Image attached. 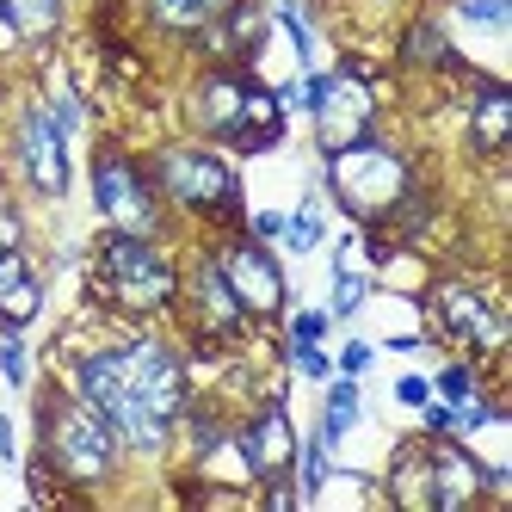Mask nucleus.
Instances as JSON below:
<instances>
[{
    "instance_id": "nucleus-17",
    "label": "nucleus",
    "mask_w": 512,
    "mask_h": 512,
    "mask_svg": "<svg viewBox=\"0 0 512 512\" xmlns=\"http://www.w3.org/2000/svg\"><path fill=\"white\" fill-rule=\"evenodd\" d=\"M401 62L408 68H457V50L445 44V31H438L432 19H414L408 31H401Z\"/></svg>"
},
{
    "instance_id": "nucleus-18",
    "label": "nucleus",
    "mask_w": 512,
    "mask_h": 512,
    "mask_svg": "<svg viewBox=\"0 0 512 512\" xmlns=\"http://www.w3.org/2000/svg\"><path fill=\"white\" fill-rule=\"evenodd\" d=\"M142 7H149V19L161 31H173V38H198L216 19V0H142Z\"/></svg>"
},
{
    "instance_id": "nucleus-1",
    "label": "nucleus",
    "mask_w": 512,
    "mask_h": 512,
    "mask_svg": "<svg viewBox=\"0 0 512 512\" xmlns=\"http://www.w3.org/2000/svg\"><path fill=\"white\" fill-rule=\"evenodd\" d=\"M75 395H87L118 432L124 451L155 457L173 426L186 420V364L155 334H136L124 346H99L75 364Z\"/></svg>"
},
{
    "instance_id": "nucleus-35",
    "label": "nucleus",
    "mask_w": 512,
    "mask_h": 512,
    "mask_svg": "<svg viewBox=\"0 0 512 512\" xmlns=\"http://www.w3.org/2000/svg\"><path fill=\"white\" fill-rule=\"evenodd\" d=\"M0 463H13V426H7V414H0Z\"/></svg>"
},
{
    "instance_id": "nucleus-25",
    "label": "nucleus",
    "mask_w": 512,
    "mask_h": 512,
    "mask_svg": "<svg viewBox=\"0 0 512 512\" xmlns=\"http://www.w3.org/2000/svg\"><path fill=\"white\" fill-rule=\"evenodd\" d=\"M438 395L451 401V408H463V401H475V364H445L438 371V383H432Z\"/></svg>"
},
{
    "instance_id": "nucleus-7",
    "label": "nucleus",
    "mask_w": 512,
    "mask_h": 512,
    "mask_svg": "<svg viewBox=\"0 0 512 512\" xmlns=\"http://www.w3.org/2000/svg\"><path fill=\"white\" fill-rule=\"evenodd\" d=\"M303 112L315 118L321 155H334V149H346V142L371 136V124H377L371 75H364L358 62H340V68H327V75L309 68V75H303Z\"/></svg>"
},
{
    "instance_id": "nucleus-21",
    "label": "nucleus",
    "mask_w": 512,
    "mask_h": 512,
    "mask_svg": "<svg viewBox=\"0 0 512 512\" xmlns=\"http://www.w3.org/2000/svg\"><path fill=\"white\" fill-rule=\"evenodd\" d=\"M327 451H334V445H327V438L315 432L309 445H297V463H290V475H297V482H303V494H309V500H315V494L327 488V475H334V463H327Z\"/></svg>"
},
{
    "instance_id": "nucleus-14",
    "label": "nucleus",
    "mask_w": 512,
    "mask_h": 512,
    "mask_svg": "<svg viewBox=\"0 0 512 512\" xmlns=\"http://www.w3.org/2000/svg\"><path fill=\"white\" fill-rule=\"evenodd\" d=\"M44 309V278L31 272L25 247L0 253V327H31Z\"/></svg>"
},
{
    "instance_id": "nucleus-32",
    "label": "nucleus",
    "mask_w": 512,
    "mask_h": 512,
    "mask_svg": "<svg viewBox=\"0 0 512 512\" xmlns=\"http://www.w3.org/2000/svg\"><path fill=\"white\" fill-rule=\"evenodd\" d=\"M241 223H247V235H253V241H278V235H284V216H278V210H260V216H241Z\"/></svg>"
},
{
    "instance_id": "nucleus-10",
    "label": "nucleus",
    "mask_w": 512,
    "mask_h": 512,
    "mask_svg": "<svg viewBox=\"0 0 512 512\" xmlns=\"http://www.w3.org/2000/svg\"><path fill=\"white\" fill-rule=\"evenodd\" d=\"M13 155L19 173L38 198H62L68 192V130L50 118V105H25L13 124Z\"/></svg>"
},
{
    "instance_id": "nucleus-34",
    "label": "nucleus",
    "mask_w": 512,
    "mask_h": 512,
    "mask_svg": "<svg viewBox=\"0 0 512 512\" xmlns=\"http://www.w3.org/2000/svg\"><path fill=\"white\" fill-rule=\"evenodd\" d=\"M7 247H25V223H19L13 204H0V253H7Z\"/></svg>"
},
{
    "instance_id": "nucleus-4",
    "label": "nucleus",
    "mask_w": 512,
    "mask_h": 512,
    "mask_svg": "<svg viewBox=\"0 0 512 512\" xmlns=\"http://www.w3.org/2000/svg\"><path fill=\"white\" fill-rule=\"evenodd\" d=\"M327 192L340 198V210L352 216L358 229H389V216L401 210V198L414 192V167L401 149H389V142L377 136H358L346 142V149L327 155Z\"/></svg>"
},
{
    "instance_id": "nucleus-16",
    "label": "nucleus",
    "mask_w": 512,
    "mask_h": 512,
    "mask_svg": "<svg viewBox=\"0 0 512 512\" xmlns=\"http://www.w3.org/2000/svg\"><path fill=\"white\" fill-rule=\"evenodd\" d=\"M389 500H401V506H432L426 445H401V451H395V469H389Z\"/></svg>"
},
{
    "instance_id": "nucleus-22",
    "label": "nucleus",
    "mask_w": 512,
    "mask_h": 512,
    "mask_svg": "<svg viewBox=\"0 0 512 512\" xmlns=\"http://www.w3.org/2000/svg\"><path fill=\"white\" fill-rule=\"evenodd\" d=\"M321 235H327V223H321V210H315V198H309L303 210L284 216V235H278V241H284L290 253H309V247H321Z\"/></svg>"
},
{
    "instance_id": "nucleus-11",
    "label": "nucleus",
    "mask_w": 512,
    "mask_h": 512,
    "mask_svg": "<svg viewBox=\"0 0 512 512\" xmlns=\"http://www.w3.org/2000/svg\"><path fill=\"white\" fill-rule=\"evenodd\" d=\"M173 303H186L198 340H235L247 327V309L235 303V290H229L223 266H216V253H198V260L179 272V297Z\"/></svg>"
},
{
    "instance_id": "nucleus-5",
    "label": "nucleus",
    "mask_w": 512,
    "mask_h": 512,
    "mask_svg": "<svg viewBox=\"0 0 512 512\" xmlns=\"http://www.w3.org/2000/svg\"><path fill=\"white\" fill-rule=\"evenodd\" d=\"M44 469H56L68 488H99L118 469V432L87 395H44Z\"/></svg>"
},
{
    "instance_id": "nucleus-20",
    "label": "nucleus",
    "mask_w": 512,
    "mask_h": 512,
    "mask_svg": "<svg viewBox=\"0 0 512 512\" xmlns=\"http://www.w3.org/2000/svg\"><path fill=\"white\" fill-rule=\"evenodd\" d=\"M358 426V377H340L327 389V414H321V438L327 445H340V438Z\"/></svg>"
},
{
    "instance_id": "nucleus-30",
    "label": "nucleus",
    "mask_w": 512,
    "mask_h": 512,
    "mask_svg": "<svg viewBox=\"0 0 512 512\" xmlns=\"http://www.w3.org/2000/svg\"><path fill=\"white\" fill-rule=\"evenodd\" d=\"M371 358H377V346H364V340H352L334 364H340V377H364V371H371Z\"/></svg>"
},
{
    "instance_id": "nucleus-8",
    "label": "nucleus",
    "mask_w": 512,
    "mask_h": 512,
    "mask_svg": "<svg viewBox=\"0 0 512 512\" xmlns=\"http://www.w3.org/2000/svg\"><path fill=\"white\" fill-rule=\"evenodd\" d=\"M93 204L105 216V229L112 235H155L161 241V192L149 167H136L124 149H99L93 155Z\"/></svg>"
},
{
    "instance_id": "nucleus-33",
    "label": "nucleus",
    "mask_w": 512,
    "mask_h": 512,
    "mask_svg": "<svg viewBox=\"0 0 512 512\" xmlns=\"http://www.w3.org/2000/svg\"><path fill=\"white\" fill-rule=\"evenodd\" d=\"M395 401H401V408H426V401H432V383H426V377H401V383H395Z\"/></svg>"
},
{
    "instance_id": "nucleus-29",
    "label": "nucleus",
    "mask_w": 512,
    "mask_h": 512,
    "mask_svg": "<svg viewBox=\"0 0 512 512\" xmlns=\"http://www.w3.org/2000/svg\"><path fill=\"white\" fill-rule=\"evenodd\" d=\"M327 321H334V315H321V309L290 315V346H309V340H321V334H327Z\"/></svg>"
},
{
    "instance_id": "nucleus-12",
    "label": "nucleus",
    "mask_w": 512,
    "mask_h": 512,
    "mask_svg": "<svg viewBox=\"0 0 512 512\" xmlns=\"http://www.w3.org/2000/svg\"><path fill=\"white\" fill-rule=\"evenodd\" d=\"M432 321H438V334L463 352H500V340H506V315L463 278L432 290Z\"/></svg>"
},
{
    "instance_id": "nucleus-19",
    "label": "nucleus",
    "mask_w": 512,
    "mask_h": 512,
    "mask_svg": "<svg viewBox=\"0 0 512 512\" xmlns=\"http://www.w3.org/2000/svg\"><path fill=\"white\" fill-rule=\"evenodd\" d=\"M7 19L19 31V44H50L62 25V0H7Z\"/></svg>"
},
{
    "instance_id": "nucleus-2",
    "label": "nucleus",
    "mask_w": 512,
    "mask_h": 512,
    "mask_svg": "<svg viewBox=\"0 0 512 512\" xmlns=\"http://www.w3.org/2000/svg\"><path fill=\"white\" fill-rule=\"evenodd\" d=\"M192 124H198L204 142H216V149L260 155V149H278L284 105H278V93H266L253 81L241 62H216L192 93Z\"/></svg>"
},
{
    "instance_id": "nucleus-13",
    "label": "nucleus",
    "mask_w": 512,
    "mask_h": 512,
    "mask_svg": "<svg viewBox=\"0 0 512 512\" xmlns=\"http://www.w3.org/2000/svg\"><path fill=\"white\" fill-rule=\"evenodd\" d=\"M235 445H241V469H247V482H284L290 463H297V432H290L284 401H266V408L235 432Z\"/></svg>"
},
{
    "instance_id": "nucleus-31",
    "label": "nucleus",
    "mask_w": 512,
    "mask_h": 512,
    "mask_svg": "<svg viewBox=\"0 0 512 512\" xmlns=\"http://www.w3.org/2000/svg\"><path fill=\"white\" fill-rule=\"evenodd\" d=\"M420 414H426V432H432V438H445V432H457V408H451V401H426Z\"/></svg>"
},
{
    "instance_id": "nucleus-27",
    "label": "nucleus",
    "mask_w": 512,
    "mask_h": 512,
    "mask_svg": "<svg viewBox=\"0 0 512 512\" xmlns=\"http://www.w3.org/2000/svg\"><path fill=\"white\" fill-rule=\"evenodd\" d=\"M25 340H19V327H7V334H0V377L7 383H25Z\"/></svg>"
},
{
    "instance_id": "nucleus-36",
    "label": "nucleus",
    "mask_w": 512,
    "mask_h": 512,
    "mask_svg": "<svg viewBox=\"0 0 512 512\" xmlns=\"http://www.w3.org/2000/svg\"><path fill=\"white\" fill-rule=\"evenodd\" d=\"M216 7H229V0H216Z\"/></svg>"
},
{
    "instance_id": "nucleus-26",
    "label": "nucleus",
    "mask_w": 512,
    "mask_h": 512,
    "mask_svg": "<svg viewBox=\"0 0 512 512\" xmlns=\"http://www.w3.org/2000/svg\"><path fill=\"white\" fill-rule=\"evenodd\" d=\"M457 19H469V25H482V31H506L512 7H506V0H457Z\"/></svg>"
},
{
    "instance_id": "nucleus-28",
    "label": "nucleus",
    "mask_w": 512,
    "mask_h": 512,
    "mask_svg": "<svg viewBox=\"0 0 512 512\" xmlns=\"http://www.w3.org/2000/svg\"><path fill=\"white\" fill-rule=\"evenodd\" d=\"M290 364H297L303 377H315V383H321V377H334V358L321 352V340H309V346H290Z\"/></svg>"
},
{
    "instance_id": "nucleus-24",
    "label": "nucleus",
    "mask_w": 512,
    "mask_h": 512,
    "mask_svg": "<svg viewBox=\"0 0 512 512\" xmlns=\"http://www.w3.org/2000/svg\"><path fill=\"white\" fill-rule=\"evenodd\" d=\"M364 290H371V284H364V272H358V266L334 272V309H327V315H334V321H352V315H358V303H364Z\"/></svg>"
},
{
    "instance_id": "nucleus-3",
    "label": "nucleus",
    "mask_w": 512,
    "mask_h": 512,
    "mask_svg": "<svg viewBox=\"0 0 512 512\" xmlns=\"http://www.w3.org/2000/svg\"><path fill=\"white\" fill-rule=\"evenodd\" d=\"M93 297L118 315L149 321L173 309L179 297V266L155 235H105L93 247Z\"/></svg>"
},
{
    "instance_id": "nucleus-9",
    "label": "nucleus",
    "mask_w": 512,
    "mask_h": 512,
    "mask_svg": "<svg viewBox=\"0 0 512 512\" xmlns=\"http://www.w3.org/2000/svg\"><path fill=\"white\" fill-rule=\"evenodd\" d=\"M216 266H223L229 290H235V303L247 309V321H266V315H284V266H278V253L266 241H253V235H235L216 247Z\"/></svg>"
},
{
    "instance_id": "nucleus-15",
    "label": "nucleus",
    "mask_w": 512,
    "mask_h": 512,
    "mask_svg": "<svg viewBox=\"0 0 512 512\" xmlns=\"http://www.w3.org/2000/svg\"><path fill=\"white\" fill-rule=\"evenodd\" d=\"M506 142H512V93L500 81H482V93L469 105V149L494 161Z\"/></svg>"
},
{
    "instance_id": "nucleus-23",
    "label": "nucleus",
    "mask_w": 512,
    "mask_h": 512,
    "mask_svg": "<svg viewBox=\"0 0 512 512\" xmlns=\"http://www.w3.org/2000/svg\"><path fill=\"white\" fill-rule=\"evenodd\" d=\"M272 19L297 38V56H303V68H315V31H309V19L297 13V0H272Z\"/></svg>"
},
{
    "instance_id": "nucleus-6",
    "label": "nucleus",
    "mask_w": 512,
    "mask_h": 512,
    "mask_svg": "<svg viewBox=\"0 0 512 512\" xmlns=\"http://www.w3.org/2000/svg\"><path fill=\"white\" fill-rule=\"evenodd\" d=\"M155 192L173 204L198 216V223H241V179L229 167L223 149H210V142H179V149H161L155 167Z\"/></svg>"
}]
</instances>
